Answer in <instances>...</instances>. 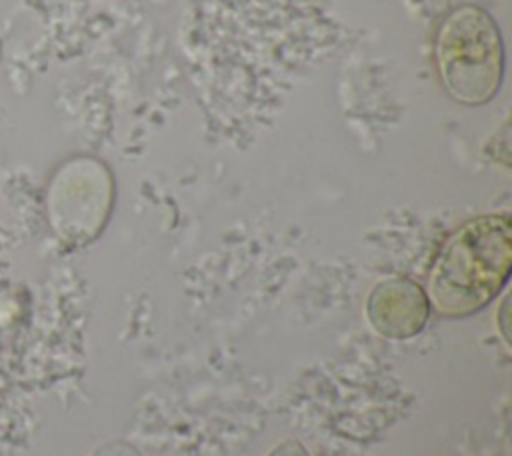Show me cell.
<instances>
[{
    "label": "cell",
    "instance_id": "obj_1",
    "mask_svg": "<svg viewBox=\"0 0 512 456\" xmlns=\"http://www.w3.org/2000/svg\"><path fill=\"white\" fill-rule=\"evenodd\" d=\"M510 266V216L472 218L450 234L432 262L426 294L430 306L444 316L474 314L502 290Z\"/></svg>",
    "mask_w": 512,
    "mask_h": 456
},
{
    "label": "cell",
    "instance_id": "obj_2",
    "mask_svg": "<svg viewBox=\"0 0 512 456\" xmlns=\"http://www.w3.org/2000/svg\"><path fill=\"white\" fill-rule=\"evenodd\" d=\"M504 62L500 28L484 8L462 4L444 16L434 34V64L454 102H490L502 86Z\"/></svg>",
    "mask_w": 512,
    "mask_h": 456
},
{
    "label": "cell",
    "instance_id": "obj_3",
    "mask_svg": "<svg viewBox=\"0 0 512 456\" xmlns=\"http://www.w3.org/2000/svg\"><path fill=\"white\" fill-rule=\"evenodd\" d=\"M114 198L108 168L94 158H76L60 168L50 186V218L70 242H88L104 228Z\"/></svg>",
    "mask_w": 512,
    "mask_h": 456
},
{
    "label": "cell",
    "instance_id": "obj_4",
    "mask_svg": "<svg viewBox=\"0 0 512 456\" xmlns=\"http://www.w3.org/2000/svg\"><path fill=\"white\" fill-rule=\"evenodd\" d=\"M366 314L380 334L410 338L424 328L430 316V300L412 280L388 278L372 288L366 300Z\"/></svg>",
    "mask_w": 512,
    "mask_h": 456
},
{
    "label": "cell",
    "instance_id": "obj_5",
    "mask_svg": "<svg viewBox=\"0 0 512 456\" xmlns=\"http://www.w3.org/2000/svg\"><path fill=\"white\" fill-rule=\"evenodd\" d=\"M92 456H140V452L128 442L114 440V442L100 446Z\"/></svg>",
    "mask_w": 512,
    "mask_h": 456
},
{
    "label": "cell",
    "instance_id": "obj_6",
    "mask_svg": "<svg viewBox=\"0 0 512 456\" xmlns=\"http://www.w3.org/2000/svg\"><path fill=\"white\" fill-rule=\"evenodd\" d=\"M268 456H310L298 440H282Z\"/></svg>",
    "mask_w": 512,
    "mask_h": 456
}]
</instances>
